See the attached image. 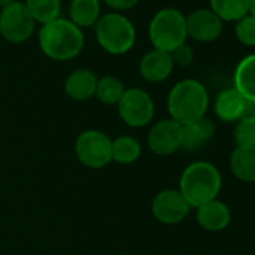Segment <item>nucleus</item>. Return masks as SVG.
Returning <instances> with one entry per match:
<instances>
[{
  "instance_id": "f257e3e1",
  "label": "nucleus",
  "mask_w": 255,
  "mask_h": 255,
  "mask_svg": "<svg viewBox=\"0 0 255 255\" xmlns=\"http://www.w3.org/2000/svg\"><path fill=\"white\" fill-rule=\"evenodd\" d=\"M38 39L42 53L56 62L72 60L84 48L83 30L62 17L41 26Z\"/></svg>"
},
{
  "instance_id": "f03ea898",
  "label": "nucleus",
  "mask_w": 255,
  "mask_h": 255,
  "mask_svg": "<svg viewBox=\"0 0 255 255\" xmlns=\"http://www.w3.org/2000/svg\"><path fill=\"white\" fill-rule=\"evenodd\" d=\"M222 186L219 170L206 161L189 164L179 182V191L191 207H200L212 200H216Z\"/></svg>"
},
{
  "instance_id": "7ed1b4c3",
  "label": "nucleus",
  "mask_w": 255,
  "mask_h": 255,
  "mask_svg": "<svg viewBox=\"0 0 255 255\" xmlns=\"http://www.w3.org/2000/svg\"><path fill=\"white\" fill-rule=\"evenodd\" d=\"M167 108L170 119L179 125L192 123L206 116L209 108V93L197 80H182L168 93Z\"/></svg>"
},
{
  "instance_id": "20e7f679",
  "label": "nucleus",
  "mask_w": 255,
  "mask_h": 255,
  "mask_svg": "<svg viewBox=\"0 0 255 255\" xmlns=\"http://www.w3.org/2000/svg\"><path fill=\"white\" fill-rule=\"evenodd\" d=\"M95 38L104 51L120 56L132 50L137 32L129 18L119 12H110L95 24Z\"/></svg>"
},
{
  "instance_id": "39448f33",
  "label": "nucleus",
  "mask_w": 255,
  "mask_h": 255,
  "mask_svg": "<svg viewBox=\"0 0 255 255\" xmlns=\"http://www.w3.org/2000/svg\"><path fill=\"white\" fill-rule=\"evenodd\" d=\"M149 38L155 50L171 53L186 44V17L176 8L159 9L150 20Z\"/></svg>"
},
{
  "instance_id": "423d86ee",
  "label": "nucleus",
  "mask_w": 255,
  "mask_h": 255,
  "mask_svg": "<svg viewBox=\"0 0 255 255\" xmlns=\"http://www.w3.org/2000/svg\"><path fill=\"white\" fill-rule=\"evenodd\" d=\"M78 161L92 170H101L111 162V138L98 129L83 131L74 144Z\"/></svg>"
},
{
  "instance_id": "0eeeda50",
  "label": "nucleus",
  "mask_w": 255,
  "mask_h": 255,
  "mask_svg": "<svg viewBox=\"0 0 255 255\" xmlns=\"http://www.w3.org/2000/svg\"><path fill=\"white\" fill-rule=\"evenodd\" d=\"M116 107L122 122L131 128H143L149 125L155 116L152 96L140 87L126 89Z\"/></svg>"
},
{
  "instance_id": "6e6552de",
  "label": "nucleus",
  "mask_w": 255,
  "mask_h": 255,
  "mask_svg": "<svg viewBox=\"0 0 255 255\" xmlns=\"http://www.w3.org/2000/svg\"><path fill=\"white\" fill-rule=\"evenodd\" d=\"M35 21L23 2H15L0 9V36L11 44H23L35 32Z\"/></svg>"
},
{
  "instance_id": "1a4fd4ad",
  "label": "nucleus",
  "mask_w": 255,
  "mask_h": 255,
  "mask_svg": "<svg viewBox=\"0 0 255 255\" xmlns=\"http://www.w3.org/2000/svg\"><path fill=\"white\" fill-rule=\"evenodd\" d=\"M182 125L173 119L156 122L149 131L147 146L158 156H168L182 149Z\"/></svg>"
},
{
  "instance_id": "9d476101",
  "label": "nucleus",
  "mask_w": 255,
  "mask_h": 255,
  "mask_svg": "<svg viewBox=\"0 0 255 255\" xmlns=\"http://www.w3.org/2000/svg\"><path fill=\"white\" fill-rule=\"evenodd\" d=\"M191 210V206L179 189H164L152 200V213L156 221L174 225L182 222Z\"/></svg>"
},
{
  "instance_id": "9b49d317",
  "label": "nucleus",
  "mask_w": 255,
  "mask_h": 255,
  "mask_svg": "<svg viewBox=\"0 0 255 255\" xmlns=\"http://www.w3.org/2000/svg\"><path fill=\"white\" fill-rule=\"evenodd\" d=\"M224 21L212 9H197L186 17V35L197 42H212L222 33Z\"/></svg>"
},
{
  "instance_id": "f8f14e48",
  "label": "nucleus",
  "mask_w": 255,
  "mask_h": 255,
  "mask_svg": "<svg viewBox=\"0 0 255 255\" xmlns=\"http://www.w3.org/2000/svg\"><path fill=\"white\" fill-rule=\"evenodd\" d=\"M174 63L170 53L161 50H150L147 51L138 65V71L143 80L147 83H161L165 81L173 72Z\"/></svg>"
},
{
  "instance_id": "ddd939ff",
  "label": "nucleus",
  "mask_w": 255,
  "mask_h": 255,
  "mask_svg": "<svg viewBox=\"0 0 255 255\" xmlns=\"http://www.w3.org/2000/svg\"><path fill=\"white\" fill-rule=\"evenodd\" d=\"M182 149L188 153H195L213 137L215 134V125L206 116L182 126Z\"/></svg>"
},
{
  "instance_id": "4468645a",
  "label": "nucleus",
  "mask_w": 255,
  "mask_h": 255,
  "mask_svg": "<svg viewBox=\"0 0 255 255\" xmlns=\"http://www.w3.org/2000/svg\"><path fill=\"white\" fill-rule=\"evenodd\" d=\"M98 77L93 71L80 68L72 71L65 80V93L74 101H87L95 96Z\"/></svg>"
},
{
  "instance_id": "2eb2a0df",
  "label": "nucleus",
  "mask_w": 255,
  "mask_h": 255,
  "mask_svg": "<svg viewBox=\"0 0 255 255\" xmlns=\"http://www.w3.org/2000/svg\"><path fill=\"white\" fill-rule=\"evenodd\" d=\"M197 222L206 231H221L227 228L231 219L230 209L225 203L219 200H212L200 207H197Z\"/></svg>"
},
{
  "instance_id": "dca6fc26",
  "label": "nucleus",
  "mask_w": 255,
  "mask_h": 255,
  "mask_svg": "<svg viewBox=\"0 0 255 255\" xmlns=\"http://www.w3.org/2000/svg\"><path fill=\"white\" fill-rule=\"evenodd\" d=\"M245 104H246V99L234 87H228L218 93L213 108H215V114L218 116V119H221L222 122L231 123V122H237L242 119Z\"/></svg>"
},
{
  "instance_id": "f3484780",
  "label": "nucleus",
  "mask_w": 255,
  "mask_h": 255,
  "mask_svg": "<svg viewBox=\"0 0 255 255\" xmlns=\"http://www.w3.org/2000/svg\"><path fill=\"white\" fill-rule=\"evenodd\" d=\"M234 89L246 101L255 102V54L246 56L236 66Z\"/></svg>"
},
{
  "instance_id": "a211bd4d",
  "label": "nucleus",
  "mask_w": 255,
  "mask_h": 255,
  "mask_svg": "<svg viewBox=\"0 0 255 255\" xmlns=\"http://www.w3.org/2000/svg\"><path fill=\"white\" fill-rule=\"evenodd\" d=\"M101 18V2L99 0H71L69 5V21L77 27H92Z\"/></svg>"
},
{
  "instance_id": "6ab92c4d",
  "label": "nucleus",
  "mask_w": 255,
  "mask_h": 255,
  "mask_svg": "<svg viewBox=\"0 0 255 255\" xmlns=\"http://www.w3.org/2000/svg\"><path fill=\"white\" fill-rule=\"evenodd\" d=\"M230 168L236 179L255 182V146L236 147L230 156Z\"/></svg>"
},
{
  "instance_id": "aec40b11",
  "label": "nucleus",
  "mask_w": 255,
  "mask_h": 255,
  "mask_svg": "<svg viewBox=\"0 0 255 255\" xmlns=\"http://www.w3.org/2000/svg\"><path fill=\"white\" fill-rule=\"evenodd\" d=\"M141 155V144L131 135H120L111 140V161L129 165L134 164Z\"/></svg>"
},
{
  "instance_id": "412c9836",
  "label": "nucleus",
  "mask_w": 255,
  "mask_h": 255,
  "mask_svg": "<svg viewBox=\"0 0 255 255\" xmlns=\"http://www.w3.org/2000/svg\"><path fill=\"white\" fill-rule=\"evenodd\" d=\"M26 8L35 23L41 26L60 17L62 0H26Z\"/></svg>"
},
{
  "instance_id": "4be33fe9",
  "label": "nucleus",
  "mask_w": 255,
  "mask_h": 255,
  "mask_svg": "<svg viewBox=\"0 0 255 255\" xmlns=\"http://www.w3.org/2000/svg\"><path fill=\"white\" fill-rule=\"evenodd\" d=\"M126 87L122 80L114 75H104L98 78L95 96L105 105H117Z\"/></svg>"
},
{
  "instance_id": "5701e85b",
  "label": "nucleus",
  "mask_w": 255,
  "mask_h": 255,
  "mask_svg": "<svg viewBox=\"0 0 255 255\" xmlns=\"http://www.w3.org/2000/svg\"><path fill=\"white\" fill-rule=\"evenodd\" d=\"M251 0H210V9L222 21H237L249 14Z\"/></svg>"
},
{
  "instance_id": "b1692460",
  "label": "nucleus",
  "mask_w": 255,
  "mask_h": 255,
  "mask_svg": "<svg viewBox=\"0 0 255 255\" xmlns=\"http://www.w3.org/2000/svg\"><path fill=\"white\" fill-rule=\"evenodd\" d=\"M233 138L237 147H252L255 146V119L243 117L237 120Z\"/></svg>"
},
{
  "instance_id": "393cba45",
  "label": "nucleus",
  "mask_w": 255,
  "mask_h": 255,
  "mask_svg": "<svg viewBox=\"0 0 255 255\" xmlns=\"http://www.w3.org/2000/svg\"><path fill=\"white\" fill-rule=\"evenodd\" d=\"M236 38L246 47H255V17L246 14L236 21Z\"/></svg>"
},
{
  "instance_id": "a878e982",
  "label": "nucleus",
  "mask_w": 255,
  "mask_h": 255,
  "mask_svg": "<svg viewBox=\"0 0 255 255\" xmlns=\"http://www.w3.org/2000/svg\"><path fill=\"white\" fill-rule=\"evenodd\" d=\"M170 54H171L173 63L179 65V66H183V68L189 66L194 62V51H192V48L188 44H183V45L177 47Z\"/></svg>"
},
{
  "instance_id": "bb28decb",
  "label": "nucleus",
  "mask_w": 255,
  "mask_h": 255,
  "mask_svg": "<svg viewBox=\"0 0 255 255\" xmlns=\"http://www.w3.org/2000/svg\"><path fill=\"white\" fill-rule=\"evenodd\" d=\"M104 2L107 6H110L113 9V12L122 14L123 11H129L134 6H137L140 0H104Z\"/></svg>"
},
{
  "instance_id": "cd10ccee",
  "label": "nucleus",
  "mask_w": 255,
  "mask_h": 255,
  "mask_svg": "<svg viewBox=\"0 0 255 255\" xmlns=\"http://www.w3.org/2000/svg\"><path fill=\"white\" fill-rule=\"evenodd\" d=\"M15 0H0V9H5L6 6L12 5Z\"/></svg>"
},
{
  "instance_id": "c85d7f7f",
  "label": "nucleus",
  "mask_w": 255,
  "mask_h": 255,
  "mask_svg": "<svg viewBox=\"0 0 255 255\" xmlns=\"http://www.w3.org/2000/svg\"><path fill=\"white\" fill-rule=\"evenodd\" d=\"M249 14L252 17H255V0H251V3H249Z\"/></svg>"
},
{
  "instance_id": "c756f323",
  "label": "nucleus",
  "mask_w": 255,
  "mask_h": 255,
  "mask_svg": "<svg viewBox=\"0 0 255 255\" xmlns=\"http://www.w3.org/2000/svg\"><path fill=\"white\" fill-rule=\"evenodd\" d=\"M116 255H128V254H116Z\"/></svg>"
}]
</instances>
